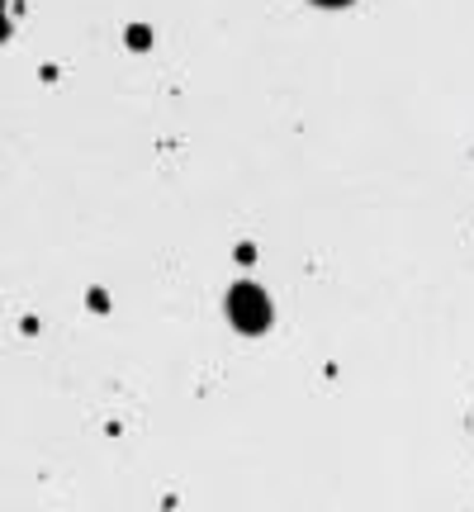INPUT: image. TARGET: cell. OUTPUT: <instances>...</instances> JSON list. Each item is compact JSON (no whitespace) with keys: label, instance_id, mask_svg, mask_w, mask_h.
<instances>
[{"label":"cell","instance_id":"3957f363","mask_svg":"<svg viewBox=\"0 0 474 512\" xmlns=\"http://www.w3.org/2000/svg\"><path fill=\"white\" fill-rule=\"evenodd\" d=\"M318 5H351V0H318Z\"/></svg>","mask_w":474,"mask_h":512},{"label":"cell","instance_id":"6da1fadb","mask_svg":"<svg viewBox=\"0 0 474 512\" xmlns=\"http://www.w3.org/2000/svg\"><path fill=\"white\" fill-rule=\"evenodd\" d=\"M228 318H233L237 332H266L271 328V299L261 294V285H233Z\"/></svg>","mask_w":474,"mask_h":512},{"label":"cell","instance_id":"7a4b0ae2","mask_svg":"<svg viewBox=\"0 0 474 512\" xmlns=\"http://www.w3.org/2000/svg\"><path fill=\"white\" fill-rule=\"evenodd\" d=\"M10 38V19H5V0H0V43Z\"/></svg>","mask_w":474,"mask_h":512}]
</instances>
